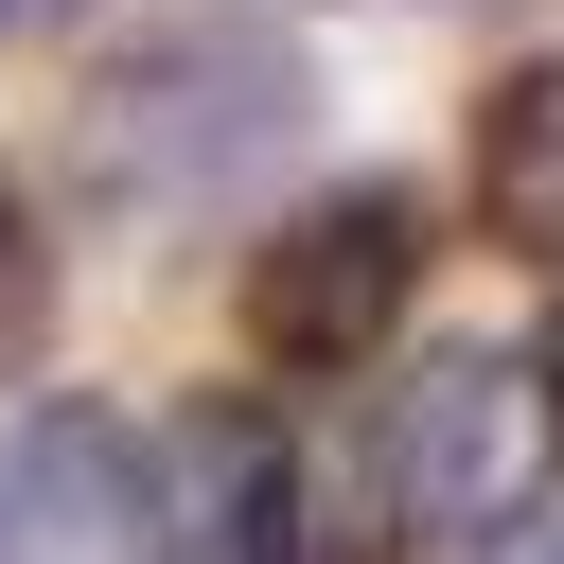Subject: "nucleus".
I'll list each match as a JSON object with an SVG mask.
<instances>
[{"mask_svg": "<svg viewBox=\"0 0 564 564\" xmlns=\"http://www.w3.org/2000/svg\"><path fill=\"white\" fill-rule=\"evenodd\" d=\"M0 18H88V0H0Z\"/></svg>", "mask_w": 564, "mask_h": 564, "instance_id": "nucleus-10", "label": "nucleus"}, {"mask_svg": "<svg viewBox=\"0 0 564 564\" xmlns=\"http://www.w3.org/2000/svg\"><path fill=\"white\" fill-rule=\"evenodd\" d=\"M476 229L511 264H564V53L476 88Z\"/></svg>", "mask_w": 564, "mask_h": 564, "instance_id": "nucleus-6", "label": "nucleus"}, {"mask_svg": "<svg viewBox=\"0 0 564 564\" xmlns=\"http://www.w3.org/2000/svg\"><path fill=\"white\" fill-rule=\"evenodd\" d=\"M35 335H53V247H35L18 212H0V388L35 370Z\"/></svg>", "mask_w": 564, "mask_h": 564, "instance_id": "nucleus-7", "label": "nucleus"}, {"mask_svg": "<svg viewBox=\"0 0 564 564\" xmlns=\"http://www.w3.org/2000/svg\"><path fill=\"white\" fill-rule=\"evenodd\" d=\"M529 370H546V423H564V317H546V352H529Z\"/></svg>", "mask_w": 564, "mask_h": 564, "instance_id": "nucleus-9", "label": "nucleus"}, {"mask_svg": "<svg viewBox=\"0 0 564 564\" xmlns=\"http://www.w3.org/2000/svg\"><path fill=\"white\" fill-rule=\"evenodd\" d=\"M405 300H423V194H405V176L300 194V212L247 247V282H229V317H247L264 370H370V352L405 335Z\"/></svg>", "mask_w": 564, "mask_h": 564, "instance_id": "nucleus-3", "label": "nucleus"}, {"mask_svg": "<svg viewBox=\"0 0 564 564\" xmlns=\"http://www.w3.org/2000/svg\"><path fill=\"white\" fill-rule=\"evenodd\" d=\"M300 546V458L264 405H176L123 441V564H282Z\"/></svg>", "mask_w": 564, "mask_h": 564, "instance_id": "nucleus-4", "label": "nucleus"}, {"mask_svg": "<svg viewBox=\"0 0 564 564\" xmlns=\"http://www.w3.org/2000/svg\"><path fill=\"white\" fill-rule=\"evenodd\" d=\"M282 564H388V546H370V529H317V511H300V546H282Z\"/></svg>", "mask_w": 564, "mask_h": 564, "instance_id": "nucleus-8", "label": "nucleus"}, {"mask_svg": "<svg viewBox=\"0 0 564 564\" xmlns=\"http://www.w3.org/2000/svg\"><path fill=\"white\" fill-rule=\"evenodd\" d=\"M300 123H317V70H300L264 18H159L141 53H106V70H88V123H70V159H88V194L194 212V194L264 176Z\"/></svg>", "mask_w": 564, "mask_h": 564, "instance_id": "nucleus-1", "label": "nucleus"}, {"mask_svg": "<svg viewBox=\"0 0 564 564\" xmlns=\"http://www.w3.org/2000/svg\"><path fill=\"white\" fill-rule=\"evenodd\" d=\"M546 476H564V423H546V370L529 352L458 335V352H423L388 388V511L423 546H511L546 511Z\"/></svg>", "mask_w": 564, "mask_h": 564, "instance_id": "nucleus-2", "label": "nucleus"}, {"mask_svg": "<svg viewBox=\"0 0 564 564\" xmlns=\"http://www.w3.org/2000/svg\"><path fill=\"white\" fill-rule=\"evenodd\" d=\"M88 529H123V423L106 405H35L0 441V564H70Z\"/></svg>", "mask_w": 564, "mask_h": 564, "instance_id": "nucleus-5", "label": "nucleus"}]
</instances>
